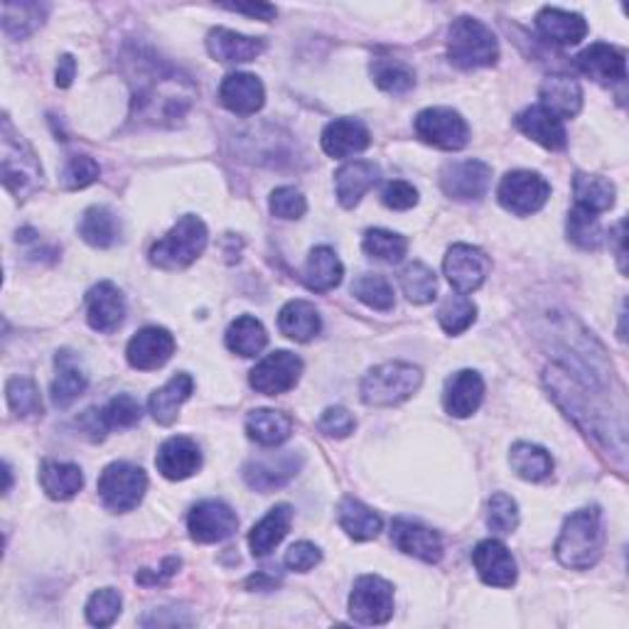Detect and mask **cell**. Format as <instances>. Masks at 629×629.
<instances>
[{
  "label": "cell",
  "instance_id": "ffe728a7",
  "mask_svg": "<svg viewBox=\"0 0 629 629\" xmlns=\"http://www.w3.org/2000/svg\"><path fill=\"white\" fill-rule=\"evenodd\" d=\"M394 546L406 556H413L423 564H438L443 556V541L433 529L411 519H394L391 524Z\"/></svg>",
  "mask_w": 629,
  "mask_h": 629
},
{
  "label": "cell",
  "instance_id": "c3c4849f",
  "mask_svg": "<svg viewBox=\"0 0 629 629\" xmlns=\"http://www.w3.org/2000/svg\"><path fill=\"white\" fill-rule=\"evenodd\" d=\"M568 239L573 241L578 249L595 251L603 246L605 231L600 227L597 215H590L585 209L573 207L568 215Z\"/></svg>",
  "mask_w": 629,
  "mask_h": 629
},
{
  "label": "cell",
  "instance_id": "681fc988",
  "mask_svg": "<svg viewBox=\"0 0 629 629\" xmlns=\"http://www.w3.org/2000/svg\"><path fill=\"white\" fill-rule=\"evenodd\" d=\"M372 76L382 92L389 94H406L415 86V74L409 64L399 60H374Z\"/></svg>",
  "mask_w": 629,
  "mask_h": 629
},
{
  "label": "cell",
  "instance_id": "9a60e30c",
  "mask_svg": "<svg viewBox=\"0 0 629 629\" xmlns=\"http://www.w3.org/2000/svg\"><path fill=\"white\" fill-rule=\"evenodd\" d=\"M176 337L166 327H143L125 347V360H129L133 370L153 372L170 362V356L176 354Z\"/></svg>",
  "mask_w": 629,
  "mask_h": 629
},
{
  "label": "cell",
  "instance_id": "e0dca14e",
  "mask_svg": "<svg viewBox=\"0 0 629 629\" xmlns=\"http://www.w3.org/2000/svg\"><path fill=\"white\" fill-rule=\"evenodd\" d=\"M155 468H158L162 477L172 482L192 477L202 468L199 445L188 438V435H172V438H168L158 448Z\"/></svg>",
  "mask_w": 629,
  "mask_h": 629
},
{
  "label": "cell",
  "instance_id": "74e56055",
  "mask_svg": "<svg viewBox=\"0 0 629 629\" xmlns=\"http://www.w3.org/2000/svg\"><path fill=\"white\" fill-rule=\"evenodd\" d=\"M80 237L94 249H111L121 239V221L109 207H89L80 221Z\"/></svg>",
  "mask_w": 629,
  "mask_h": 629
},
{
  "label": "cell",
  "instance_id": "4316f807",
  "mask_svg": "<svg viewBox=\"0 0 629 629\" xmlns=\"http://www.w3.org/2000/svg\"><path fill=\"white\" fill-rule=\"evenodd\" d=\"M517 129L539 145L548 150H564L568 143V135L564 129V121L548 113L544 106H529V109L517 116Z\"/></svg>",
  "mask_w": 629,
  "mask_h": 629
},
{
  "label": "cell",
  "instance_id": "bcb514c9",
  "mask_svg": "<svg viewBox=\"0 0 629 629\" xmlns=\"http://www.w3.org/2000/svg\"><path fill=\"white\" fill-rule=\"evenodd\" d=\"M5 399L11 411L21 419H35V415H43V399L40 389L33 379L27 376H13L5 386Z\"/></svg>",
  "mask_w": 629,
  "mask_h": 629
},
{
  "label": "cell",
  "instance_id": "680465c9",
  "mask_svg": "<svg viewBox=\"0 0 629 629\" xmlns=\"http://www.w3.org/2000/svg\"><path fill=\"white\" fill-rule=\"evenodd\" d=\"M320 560H323L320 548L310 544V541H298V544L290 546L286 554V566L290 570H298V573H307V570H313Z\"/></svg>",
  "mask_w": 629,
  "mask_h": 629
},
{
  "label": "cell",
  "instance_id": "9c48e42d",
  "mask_svg": "<svg viewBox=\"0 0 629 629\" xmlns=\"http://www.w3.org/2000/svg\"><path fill=\"white\" fill-rule=\"evenodd\" d=\"M415 135L440 150H462L470 143V125L448 106H433L415 116Z\"/></svg>",
  "mask_w": 629,
  "mask_h": 629
},
{
  "label": "cell",
  "instance_id": "816d5d0a",
  "mask_svg": "<svg viewBox=\"0 0 629 629\" xmlns=\"http://www.w3.org/2000/svg\"><path fill=\"white\" fill-rule=\"evenodd\" d=\"M121 593L113 588H101L96 590V593L89 597V603H86V619L94 627H111L116 619L121 615Z\"/></svg>",
  "mask_w": 629,
  "mask_h": 629
},
{
  "label": "cell",
  "instance_id": "f5cc1de1",
  "mask_svg": "<svg viewBox=\"0 0 629 629\" xmlns=\"http://www.w3.org/2000/svg\"><path fill=\"white\" fill-rule=\"evenodd\" d=\"M487 524L499 536L515 534L517 527H519V507H517V501L511 499L509 495H505V492H497V495L489 499Z\"/></svg>",
  "mask_w": 629,
  "mask_h": 629
},
{
  "label": "cell",
  "instance_id": "f907efd6",
  "mask_svg": "<svg viewBox=\"0 0 629 629\" xmlns=\"http://www.w3.org/2000/svg\"><path fill=\"white\" fill-rule=\"evenodd\" d=\"M99 415H101L104 428L111 431V428H131V425L141 421L143 411H141V403L135 401L131 394H119L104 406Z\"/></svg>",
  "mask_w": 629,
  "mask_h": 629
},
{
  "label": "cell",
  "instance_id": "db71d44e",
  "mask_svg": "<svg viewBox=\"0 0 629 629\" xmlns=\"http://www.w3.org/2000/svg\"><path fill=\"white\" fill-rule=\"evenodd\" d=\"M99 176H101L99 162L89 158V155H74L62 172V182L66 190H84L94 185Z\"/></svg>",
  "mask_w": 629,
  "mask_h": 629
},
{
  "label": "cell",
  "instance_id": "94428289",
  "mask_svg": "<svg viewBox=\"0 0 629 629\" xmlns=\"http://www.w3.org/2000/svg\"><path fill=\"white\" fill-rule=\"evenodd\" d=\"M74 74H76V62L72 55H62L60 57V64H57V86L60 89H66L74 82Z\"/></svg>",
  "mask_w": 629,
  "mask_h": 629
},
{
  "label": "cell",
  "instance_id": "7402d4cb",
  "mask_svg": "<svg viewBox=\"0 0 629 629\" xmlns=\"http://www.w3.org/2000/svg\"><path fill=\"white\" fill-rule=\"evenodd\" d=\"M219 101L237 116H254L264 109L266 89L256 74L234 72L219 86Z\"/></svg>",
  "mask_w": 629,
  "mask_h": 629
},
{
  "label": "cell",
  "instance_id": "6125c7cd",
  "mask_svg": "<svg viewBox=\"0 0 629 629\" xmlns=\"http://www.w3.org/2000/svg\"><path fill=\"white\" fill-rule=\"evenodd\" d=\"M11 482H13V475H11V468L5 464V492H11Z\"/></svg>",
  "mask_w": 629,
  "mask_h": 629
},
{
  "label": "cell",
  "instance_id": "ba28073f",
  "mask_svg": "<svg viewBox=\"0 0 629 629\" xmlns=\"http://www.w3.org/2000/svg\"><path fill=\"white\" fill-rule=\"evenodd\" d=\"M497 197L499 205L511 211V215L531 217L536 215L539 209H544L551 197V185L546 182V178L539 176V172L515 170L501 178Z\"/></svg>",
  "mask_w": 629,
  "mask_h": 629
},
{
  "label": "cell",
  "instance_id": "7c38bea8",
  "mask_svg": "<svg viewBox=\"0 0 629 629\" xmlns=\"http://www.w3.org/2000/svg\"><path fill=\"white\" fill-rule=\"evenodd\" d=\"M303 374V360L288 350H278L261 360L254 370H251L249 384L264 396H280L290 389H295Z\"/></svg>",
  "mask_w": 629,
  "mask_h": 629
},
{
  "label": "cell",
  "instance_id": "d6986e66",
  "mask_svg": "<svg viewBox=\"0 0 629 629\" xmlns=\"http://www.w3.org/2000/svg\"><path fill=\"white\" fill-rule=\"evenodd\" d=\"M303 458L295 452H274L268 458L251 460L244 468V480L251 489L270 492L283 487L298 475Z\"/></svg>",
  "mask_w": 629,
  "mask_h": 629
},
{
  "label": "cell",
  "instance_id": "f1b7e54d",
  "mask_svg": "<svg viewBox=\"0 0 629 629\" xmlns=\"http://www.w3.org/2000/svg\"><path fill=\"white\" fill-rule=\"evenodd\" d=\"M541 104L548 113H554L556 119H573L583 109V89L576 80L570 76H548L541 84Z\"/></svg>",
  "mask_w": 629,
  "mask_h": 629
},
{
  "label": "cell",
  "instance_id": "5bb4252c",
  "mask_svg": "<svg viewBox=\"0 0 629 629\" xmlns=\"http://www.w3.org/2000/svg\"><path fill=\"white\" fill-rule=\"evenodd\" d=\"M489 185L492 168L482 160H455L440 170V188L452 199H482L489 192Z\"/></svg>",
  "mask_w": 629,
  "mask_h": 629
},
{
  "label": "cell",
  "instance_id": "6f0895ef",
  "mask_svg": "<svg viewBox=\"0 0 629 629\" xmlns=\"http://www.w3.org/2000/svg\"><path fill=\"white\" fill-rule=\"evenodd\" d=\"M382 202L394 211H409L419 205V190H415L411 182L394 180L382 192Z\"/></svg>",
  "mask_w": 629,
  "mask_h": 629
},
{
  "label": "cell",
  "instance_id": "ee69618b",
  "mask_svg": "<svg viewBox=\"0 0 629 629\" xmlns=\"http://www.w3.org/2000/svg\"><path fill=\"white\" fill-rule=\"evenodd\" d=\"M477 320V305L468 295H448L438 307V323L448 335H460Z\"/></svg>",
  "mask_w": 629,
  "mask_h": 629
},
{
  "label": "cell",
  "instance_id": "7bdbcfd3",
  "mask_svg": "<svg viewBox=\"0 0 629 629\" xmlns=\"http://www.w3.org/2000/svg\"><path fill=\"white\" fill-rule=\"evenodd\" d=\"M45 13L47 8L40 3H3V31L23 40L45 23Z\"/></svg>",
  "mask_w": 629,
  "mask_h": 629
},
{
  "label": "cell",
  "instance_id": "cb8c5ba5",
  "mask_svg": "<svg viewBox=\"0 0 629 629\" xmlns=\"http://www.w3.org/2000/svg\"><path fill=\"white\" fill-rule=\"evenodd\" d=\"M482 399H485V382L477 372L462 370L445 384L443 406L452 419H470L472 413H477Z\"/></svg>",
  "mask_w": 629,
  "mask_h": 629
},
{
  "label": "cell",
  "instance_id": "60d3db41",
  "mask_svg": "<svg viewBox=\"0 0 629 629\" xmlns=\"http://www.w3.org/2000/svg\"><path fill=\"white\" fill-rule=\"evenodd\" d=\"M268 344V332L266 327L261 325L256 317L241 315L234 323L229 325L227 330V347L239 356H258L266 350Z\"/></svg>",
  "mask_w": 629,
  "mask_h": 629
},
{
  "label": "cell",
  "instance_id": "91938a15",
  "mask_svg": "<svg viewBox=\"0 0 629 629\" xmlns=\"http://www.w3.org/2000/svg\"><path fill=\"white\" fill-rule=\"evenodd\" d=\"M221 8H227V11L231 13H244L249 17H258V21H274L276 17V8L268 3H227Z\"/></svg>",
  "mask_w": 629,
  "mask_h": 629
},
{
  "label": "cell",
  "instance_id": "b9f144b4",
  "mask_svg": "<svg viewBox=\"0 0 629 629\" xmlns=\"http://www.w3.org/2000/svg\"><path fill=\"white\" fill-rule=\"evenodd\" d=\"M399 283L403 295L409 298L413 305L433 303L435 295H438V278H435L433 268L421 264V261H413V264L401 270Z\"/></svg>",
  "mask_w": 629,
  "mask_h": 629
},
{
  "label": "cell",
  "instance_id": "ac0fdd59",
  "mask_svg": "<svg viewBox=\"0 0 629 629\" xmlns=\"http://www.w3.org/2000/svg\"><path fill=\"white\" fill-rule=\"evenodd\" d=\"M123 317L125 300L111 280H101V283H96L89 293H86V320H89L92 330L104 335L116 332L121 327Z\"/></svg>",
  "mask_w": 629,
  "mask_h": 629
},
{
  "label": "cell",
  "instance_id": "2e32d148",
  "mask_svg": "<svg viewBox=\"0 0 629 629\" xmlns=\"http://www.w3.org/2000/svg\"><path fill=\"white\" fill-rule=\"evenodd\" d=\"M472 564H475L482 583L492 588H511L517 583V560L511 551L497 539L480 541L472 551Z\"/></svg>",
  "mask_w": 629,
  "mask_h": 629
},
{
  "label": "cell",
  "instance_id": "6da1fadb",
  "mask_svg": "<svg viewBox=\"0 0 629 629\" xmlns=\"http://www.w3.org/2000/svg\"><path fill=\"white\" fill-rule=\"evenodd\" d=\"M133 89V119L150 125H176L195 101L197 86L178 66L145 50L123 55Z\"/></svg>",
  "mask_w": 629,
  "mask_h": 629
},
{
  "label": "cell",
  "instance_id": "d590c367",
  "mask_svg": "<svg viewBox=\"0 0 629 629\" xmlns=\"http://www.w3.org/2000/svg\"><path fill=\"white\" fill-rule=\"evenodd\" d=\"M278 327L290 340L310 342L320 332L323 320L313 303H307V300H290L278 313Z\"/></svg>",
  "mask_w": 629,
  "mask_h": 629
},
{
  "label": "cell",
  "instance_id": "f546056e",
  "mask_svg": "<svg viewBox=\"0 0 629 629\" xmlns=\"http://www.w3.org/2000/svg\"><path fill=\"white\" fill-rule=\"evenodd\" d=\"M344 266L330 246H317L310 251L303 268V280L313 293H330L342 283Z\"/></svg>",
  "mask_w": 629,
  "mask_h": 629
},
{
  "label": "cell",
  "instance_id": "f35d334b",
  "mask_svg": "<svg viewBox=\"0 0 629 629\" xmlns=\"http://www.w3.org/2000/svg\"><path fill=\"white\" fill-rule=\"evenodd\" d=\"M573 195L578 209H585L590 215H603V211L615 205L617 190L607 178L578 172L573 180Z\"/></svg>",
  "mask_w": 629,
  "mask_h": 629
},
{
  "label": "cell",
  "instance_id": "44dd1931",
  "mask_svg": "<svg viewBox=\"0 0 629 629\" xmlns=\"http://www.w3.org/2000/svg\"><path fill=\"white\" fill-rule=\"evenodd\" d=\"M578 70L588 74L590 80L597 84H622L627 80V57L622 50L607 45L595 43L588 50L578 55Z\"/></svg>",
  "mask_w": 629,
  "mask_h": 629
},
{
  "label": "cell",
  "instance_id": "836d02e7",
  "mask_svg": "<svg viewBox=\"0 0 629 629\" xmlns=\"http://www.w3.org/2000/svg\"><path fill=\"white\" fill-rule=\"evenodd\" d=\"M290 524H293V509L288 505H278L268 511V515L258 521V524L251 529L249 534V546L251 554L256 558L268 556L280 541L288 536Z\"/></svg>",
  "mask_w": 629,
  "mask_h": 629
},
{
  "label": "cell",
  "instance_id": "3957f363",
  "mask_svg": "<svg viewBox=\"0 0 629 629\" xmlns=\"http://www.w3.org/2000/svg\"><path fill=\"white\" fill-rule=\"evenodd\" d=\"M207 241L209 231L205 221L195 215H185L150 249V264L162 270L188 268L205 254Z\"/></svg>",
  "mask_w": 629,
  "mask_h": 629
},
{
  "label": "cell",
  "instance_id": "9f6ffc18",
  "mask_svg": "<svg viewBox=\"0 0 629 629\" xmlns=\"http://www.w3.org/2000/svg\"><path fill=\"white\" fill-rule=\"evenodd\" d=\"M354 415L342 409V406H330L317 421V428H320L325 435L330 438H347V435L354 433Z\"/></svg>",
  "mask_w": 629,
  "mask_h": 629
},
{
  "label": "cell",
  "instance_id": "603a6c76",
  "mask_svg": "<svg viewBox=\"0 0 629 629\" xmlns=\"http://www.w3.org/2000/svg\"><path fill=\"white\" fill-rule=\"evenodd\" d=\"M320 143H323V150L330 155V158L344 160V158H350V155H356L370 148L372 135H370V129H366L360 119L344 116V119H335L332 123L325 125Z\"/></svg>",
  "mask_w": 629,
  "mask_h": 629
},
{
  "label": "cell",
  "instance_id": "83f0119b",
  "mask_svg": "<svg viewBox=\"0 0 629 629\" xmlns=\"http://www.w3.org/2000/svg\"><path fill=\"white\" fill-rule=\"evenodd\" d=\"M536 31L548 43L570 47L578 45L588 35V23L585 17L578 13L560 11V8H544V11L536 15Z\"/></svg>",
  "mask_w": 629,
  "mask_h": 629
},
{
  "label": "cell",
  "instance_id": "e575fe53",
  "mask_svg": "<svg viewBox=\"0 0 629 629\" xmlns=\"http://www.w3.org/2000/svg\"><path fill=\"white\" fill-rule=\"evenodd\" d=\"M246 433L251 440L264 445V448H278V445H283L290 438V433H293V419L283 411L256 409L249 413Z\"/></svg>",
  "mask_w": 629,
  "mask_h": 629
},
{
  "label": "cell",
  "instance_id": "8d00e7d4",
  "mask_svg": "<svg viewBox=\"0 0 629 629\" xmlns=\"http://www.w3.org/2000/svg\"><path fill=\"white\" fill-rule=\"evenodd\" d=\"M337 521H340L342 531L354 541H372L379 536L382 517L374 509L362 505L360 499L347 497L337 507Z\"/></svg>",
  "mask_w": 629,
  "mask_h": 629
},
{
  "label": "cell",
  "instance_id": "11a10c76",
  "mask_svg": "<svg viewBox=\"0 0 629 629\" xmlns=\"http://www.w3.org/2000/svg\"><path fill=\"white\" fill-rule=\"evenodd\" d=\"M270 211L278 219H300L307 211V202L303 197V192L295 188H278L270 195Z\"/></svg>",
  "mask_w": 629,
  "mask_h": 629
},
{
  "label": "cell",
  "instance_id": "f6af8a7d",
  "mask_svg": "<svg viewBox=\"0 0 629 629\" xmlns=\"http://www.w3.org/2000/svg\"><path fill=\"white\" fill-rule=\"evenodd\" d=\"M362 249L366 256H372L374 261H384V264H399L403 261L406 251H409V241L401 234H394V231L386 229H370L364 234Z\"/></svg>",
  "mask_w": 629,
  "mask_h": 629
},
{
  "label": "cell",
  "instance_id": "484cf974",
  "mask_svg": "<svg viewBox=\"0 0 629 629\" xmlns=\"http://www.w3.org/2000/svg\"><path fill=\"white\" fill-rule=\"evenodd\" d=\"M382 178V170L372 160H352L335 172V188L337 199L344 209H352L362 202V197L370 192Z\"/></svg>",
  "mask_w": 629,
  "mask_h": 629
},
{
  "label": "cell",
  "instance_id": "d6a6232c",
  "mask_svg": "<svg viewBox=\"0 0 629 629\" xmlns=\"http://www.w3.org/2000/svg\"><path fill=\"white\" fill-rule=\"evenodd\" d=\"M192 389H195V382H192L190 374L180 372V374L172 376V379L162 386V389H158L150 396L148 411L153 415V421L160 423V425L176 423L178 413H180V406L190 399Z\"/></svg>",
  "mask_w": 629,
  "mask_h": 629
},
{
  "label": "cell",
  "instance_id": "1f68e13d",
  "mask_svg": "<svg viewBox=\"0 0 629 629\" xmlns=\"http://www.w3.org/2000/svg\"><path fill=\"white\" fill-rule=\"evenodd\" d=\"M40 485L45 495L55 501H66L76 497L84 487L82 468L74 462L43 460L40 464Z\"/></svg>",
  "mask_w": 629,
  "mask_h": 629
},
{
  "label": "cell",
  "instance_id": "52a82bcc",
  "mask_svg": "<svg viewBox=\"0 0 629 629\" xmlns=\"http://www.w3.org/2000/svg\"><path fill=\"white\" fill-rule=\"evenodd\" d=\"M148 492V475L131 462H111L99 477V497L113 515H125L141 505Z\"/></svg>",
  "mask_w": 629,
  "mask_h": 629
},
{
  "label": "cell",
  "instance_id": "7a4b0ae2",
  "mask_svg": "<svg viewBox=\"0 0 629 629\" xmlns=\"http://www.w3.org/2000/svg\"><path fill=\"white\" fill-rule=\"evenodd\" d=\"M556 558L570 570L593 568L605 551V527L597 509H578L566 519L556 541Z\"/></svg>",
  "mask_w": 629,
  "mask_h": 629
},
{
  "label": "cell",
  "instance_id": "4fadbf2b",
  "mask_svg": "<svg viewBox=\"0 0 629 629\" xmlns=\"http://www.w3.org/2000/svg\"><path fill=\"white\" fill-rule=\"evenodd\" d=\"M239 517L227 501L205 499L192 507L188 517V531L197 544H219L237 534Z\"/></svg>",
  "mask_w": 629,
  "mask_h": 629
},
{
  "label": "cell",
  "instance_id": "277c9868",
  "mask_svg": "<svg viewBox=\"0 0 629 629\" xmlns=\"http://www.w3.org/2000/svg\"><path fill=\"white\" fill-rule=\"evenodd\" d=\"M448 57L460 70H480L499 60V45L495 33L477 17H458L450 25Z\"/></svg>",
  "mask_w": 629,
  "mask_h": 629
},
{
  "label": "cell",
  "instance_id": "4dcf8cb0",
  "mask_svg": "<svg viewBox=\"0 0 629 629\" xmlns=\"http://www.w3.org/2000/svg\"><path fill=\"white\" fill-rule=\"evenodd\" d=\"M57 376L52 382V401L57 409H70V406L84 394L89 376H86L84 366L72 352L62 350L57 354Z\"/></svg>",
  "mask_w": 629,
  "mask_h": 629
},
{
  "label": "cell",
  "instance_id": "8fae6325",
  "mask_svg": "<svg viewBox=\"0 0 629 629\" xmlns=\"http://www.w3.org/2000/svg\"><path fill=\"white\" fill-rule=\"evenodd\" d=\"M492 261L485 251L470 244H455L443 261V270L448 283L462 295L475 293L487 280Z\"/></svg>",
  "mask_w": 629,
  "mask_h": 629
},
{
  "label": "cell",
  "instance_id": "7dc6e473",
  "mask_svg": "<svg viewBox=\"0 0 629 629\" xmlns=\"http://www.w3.org/2000/svg\"><path fill=\"white\" fill-rule=\"evenodd\" d=\"M352 295L362 300L366 307L382 310V313H389L396 303L394 288L382 274H362L352 283Z\"/></svg>",
  "mask_w": 629,
  "mask_h": 629
},
{
  "label": "cell",
  "instance_id": "d4e9b609",
  "mask_svg": "<svg viewBox=\"0 0 629 629\" xmlns=\"http://www.w3.org/2000/svg\"><path fill=\"white\" fill-rule=\"evenodd\" d=\"M266 50V43L261 37H249L227 27H215L207 35V52L221 64H241L254 62L256 57Z\"/></svg>",
  "mask_w": 629,
  "mask_h": 629
},
{
  "label": "cell",
  "instance_id": "8992f818",
  "mask_svg": "<svg viewBox=\"0 0 629 629\" xmlns=\"http://www.w3.org/2000/svg\"><path fill=\"white\" fill-rule=\"evenodd\" d=\"M43 168L21 135L13 133V125L3 121V185L17 199L31 197L40 188Z\"/></svg>",
  "mask_w": 629,
  "mask_h": 629
},
{
  "label": "cell",
  "instance_id": "30bf717a",
  "mask_svg": "<svg viewBox=\"0 0 629 629\" xmlns=\"http://www.w3.org/2000/svg\"><path fill=\"white\" fill-rule=\"evenodd\" d=\"M350 615L360 625H386L394 615V585L379 576L356 578L350 595Z\"/></svg>",
  "mask_w": 629,
  "mask_h": 629
},
{
  "label": "cell",
  "instance_id": "5b68a950",
  "mask_svg": "<svg viewBox=\"0 0 629 629\" xmlns=\"http://www.w3.org/2000/svg\"><path fill=\"white\" fill-rule=\"evenodd\" d=\"M423 374L419 366L406 362H386L374 366L362 382V401L376 409H389L409 401L421 389Z\"/></svg>",
  "mask_w": 629,
  "mask_h": 629
},
{
  "label": "cell",
  "instance_id": "ab89813d",
  "mask_svg": "<svg viewBox=\"0 0 629 629\" xmlns=\"http://www.w3.org/2000/svg\"><path fill=\"white\" fill-rule=\"evenodd\" d=\"M509 464L521 480L544 482L554 472V458L551 452L534 443H517L509 452Z\"/></svg>",
  "mask_w": 629,
  "mask_h": 629
}]
</instances>
